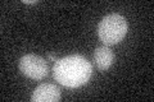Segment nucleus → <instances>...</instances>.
Wrapping results in <instances>:
<instances>
[{
  "label": "nucleus",
  "mask_w": 154,
  "mask_h": 102,
  "mask_svg": "<svg viewBox=\"0 0 154 102\" xmlns=\"http://www.w3.org/2000/svg\"><path fill=\"white\" fill-rule=\"evenodd\" d=\"M93 74L90 61L82 55H69L55 61L53 66V77L59 84L77 88L86 84Z\"/></svg>",
  "instance_id": "obj_1"
},
{
  "label": "nucleus",
  "mask_w": 154,
  "mask_h": 102,
  "mask_svg": "<svg viewBox=\"0 0 154 102\" xmlns=\"http://www.w3.org/2000/svg\"><path fill=\"white\" fill-rule=\"evenodd\" d=\"M128 31L127 21L117 13L108 14L98 26V36L104 45H116L121 42Z\"/></svg>",
  "instance_id": "obj_2"
},
{
  "label": "nucleus",
  "mask_w": 154,
  "mask_h": 102,
  "mask_svg": "<svg viewBox=\"0 0 154 102\" xmlns=\"http://www.w3.org/2000/svg\"><path fill=\"white\" fill-rule=\"evenodd\" d=\"M19 70L27 78L41 80L49 74V66L45 59L35 54H27L19 60Z\"/></svg>",
  "instance_id": "obj_3"
},
{
  "label": "nucleus",
  "mask_w": 154,
  "mask_h": 102,
  "mask_svg": "<svg viewBox=\"0 0 154 102\" xmlns=\"http://www.w3.org/2000/svg\"><path fill=\"white\" fill-rule=\"evenodd\" d=\"M59 100L60 89L50 83H44L36 87L31 96L32 102H58Z\"/></svg>",
  "instance_id": "obj_4"
},
{
  "label": "nucleus",
  "mask_w": 154,
  "mask_h": 102,
  "mask_svg": "<svg viewBox=\"0 0 154 102\" xmlns=\"http://www.w3.org/2000/svg\"><path fill=\"white\" fill-rule=\"evenodd\" d=\"M94 61L98 69L100 70H107L112 66L113 61H114V55L112 50L108 46H102L98 47L94 52Z\"/></svg>",
  "instance_id": "obj_5"
},
{
  "label": "nucleus",
  "mask_w": 154,
  "mask_h": 102,
  "mask_svg": "<svg viewBox=\"0 0 154 102\" xmlns=\"http://www.w3.org/2000/svg\"><path fill=\"white\" fill-rule=\"evenodd\" d=\"M25 4H36V3H38L37 0H22Z\"/></svg>",
  "instance_id": "obj_6"
},
{
  "label": "nucleus",
  "mask_w": 154,
  "mask_h": 102,
  "mask_svg": "<svg viewBox=\"0 0 154 102\" xmlns=\"http://www.w3.org/2000/svg\"><path fill=\"white\" fill-rule=\"evenodd\" d=\"M48 57H49V60H50V61H57V60H58V59H57V56H54L53 54H49V55H48Z\"/></svg>",
  "instance_id": "obj_7"
}]
</instances>
